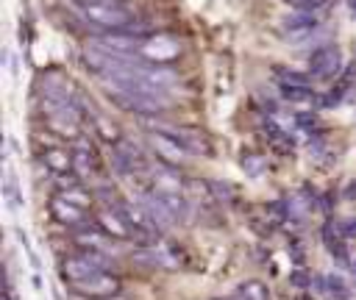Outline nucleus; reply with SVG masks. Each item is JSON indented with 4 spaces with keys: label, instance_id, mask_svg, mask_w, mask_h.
<instances>
[{
    "label": "nucleus",
    "instance_id": "4468645a",
    "mask_svg": "<svg viewBox=\"0 0 356 300\" xmlns=\"http://www.w3.org/2000/svg\"><path fill=\"white\" fill-rule=\"evenodd\" d=\"M97 228L106 231V233L114 236V239H131V236H134L131 228H128V222H125V217L120 214L117 203H111V208H106V211L97 217Z\"/></svg>",
    "mask_w": 356,
    "mask_h": 300
},
{
    "label": "nucleus",
    "instance_id": "20e7f679",
    "mask_svg": "<svg viewBox=\"0 0 356 300\" xmlns=\"http://www.w3.org/2000/svg\"><path fill=\"white\" fill-rule=\"evenodd\" d=\"M44 111H47V125L61 133V136H75L81 128V114L72 103H56V100H44Z\"/></svg>",
    "mask_w": 356,
    "mask_h": 300
},
{
    "label": "nucleus",
    "instance_id": "5701e85b",
    "mask_svg": "<svg viewBox=\"0 0 356 300\" xmlns=\"http://www.w3.org/2000/svg\"><path fill=\"white\" fill-rule=\"evenodd\" d=\"M278 89H281L284 100H289V103H295V106H309V103L314 100L312 89H306V86H278Z\"/></svg>",
    "mask_w": 356,
    "mask_h": 300
},
{
    "label": "nucleus",
    "instance_id": "a211bd4d",
    "mask_svg": "<svg viewBox=\"0 0 356 300\" xmlns=\"http://www.w3.org/2000/svg\"><path fill=\"white\" fill-rule=\"evenodd\" d=\"M323 239H325V247H328V253L334 256V261H339V264H348V250H345V236L339 233V225H334V222H328V225H325V231H323Z\"/></svg>",
    "mask_w": 356,
    "mask_h": 300
},
{
    "label": "nucleus",
    "instance_id": "dca6fc26",
    "mask_svg": "<svg viewBox=\"0 0 356 300\" xmlns=\"http://www.w3.org/2000/svg\"><path fill=\"white\" fill-rule=\"evenodd\" d=\"M142 53H145L147 58H153V61H170V58L178 56V44H175L170 36H156V39H147V42H145Z\"/></svg>",
    "mask_w": 356,
    "mask_h": 300
},
{
    "label": "nucleus",
    "instance_id": "0eeeda50",
    "mask_svg": "<svg viewBox=\"0 0 356 300\" xmlns=\"http://www.w3.org/2000/svg\"><path fill=\"white\" fill-rule=\"evenodd\" d=\"M309 69H312L314 78L331 81V78H337V75L342 72V53H339L337 47H331V44L317 47V50L312 53V58H309Z\"/></svg>",
    "mask_w": 356,
    "mask_h": 300
},
{
    "label": "nucleus",
    "instance_id": "a878e982",
    "mask_svg": "<svg viewBox=\"0 0 356 300\" xmlns=\"http://www.w3.org/2000/svg\"><path fill=\"white\" fill-rule=\"evenodd\" d=\"M264 167H267V158H264V156H259V153H245V156H242V169H245L248 175H261Z\"/></svg>",
    "mask_w": 356,
    "mask_h": 300
},
{
    "label": "nucleus",
    "instance_id": "7c9ffc66",
    "mask_svg": "<svg viewBox=\"0 0 356 300\" xmlns=\"http://www.w3.org/2000/svg\"><path fill=\"white\" fill-rule=\"evenodd\" d=\"M350 8H353V11H356V0H350Z\"/></svg>",
    "mask_w": 356,
    "mask_h": 300
},
{
    "label": "nucleus",
    "instance_id": "423d86ee",
    "mask_svg": "<svg viewBox=\"0 0 356 300\" xmlns=\"http://www.w3.org/2000/svg\"><path fill=\"white\" fill-rule=\"evenodd\" d=\"M147 142H150L153 153H156L164 164H170V167H181V164H186V161H189V156H192L181 142H175L172 136H167V133H161V131L150 133V136H147Z\"/></svg>",
    "mask_w": 356,
    "mask_h": 300
},
{
    "label": "nucleus",
    "instance_id": "7ed1b4c3",
    "mask_svg": "<svg viewBox=\"0 0 356 300\" xmlns=\"http://www.w3.org/2000/svg\"><path fill=\"white\" fill-rule=\"evenodd\" d=\"M111 267H114L111 256H103V253H95V250H83L78 256L64 258L61 272H64V278H70L75 283V281H86V278H92L97 272H108Z\"/></svg>",
    "mask_w": 356,
    "mask_h": 300
},
{
    "label": "nucleus",
    "instance_id": "4be33fe9",
    "mask_svg": "<svg viewBox=\"0 0 356 300\" xmlns=\"http://www.w3.org/2000/svg\"><path fill=\"white\" fill-rule=\"evenodd\" d=\"M275 83L278 86H306V89H312V78L303 75V72H295V69H275Z\"/></svg>",
    "mask_w": 356,
    "mask_h": 300
},
{
    "label": "nucleus",
    "instance_id": "1a4fd4ad",
    "mask_svg": "<svg viewBox=\"0 0 356 300\" xmlns=\"http://www.w3.org/2000/svg\"><path fill=\"white\" fill-rule=\"evenodd\" d=\"M156 128H159L161 133L172 136L175 142H181L189 153H209V150H211L209 139H206L200 131H195V128H178V125H167V122H156Z\"/></svg>",
    "mask_w": 356,
    "mask_h": 300
},
{
    "label": "nucleus",
    "instance_id": "bb28decb",
    "mask_svg": "<svg viewBox=\"0 0 356 300\" xmlns=\"http://www.w3.org/2000/svg\"><path fill=\"white\" fill-rule=\"evenodd\" d=\"M92 119H95V125H97V133H100L103 139H108V142H117V139H120V133H117V125H114V122H108L103 114H95Z\"/></svg>",
    "mask_w": 356,
    "mask_h": 300
},
{
    "label": "nucleus",
    "instance_id": "b1692460",
    "mask_svg": "<svg viewBox=\"0 0 356 300\" xmlns=\"http://www.w3.org/2000/svg\"><path fill=\"white\" fill-rule=\"evenodd\" d=\"M236 294H242L245 300H270V292H267V286L261 281H245V283H239Z\"/></svg>",
    "mask_w": 356,
    "mask_h": 300
},
{
    "label": "nucleus",
    "instance_id": "c85d7f7f",
    "mask_svg": "<svg viewBox=\"0 0 356 300\" xmlns=\"http://www.w3.org/2000/svg\"><path fill=\"white\" fill-rule=\"evenodd\" d=\"M309 158H314V161H323L325 158V142L320 136H312V142H309Z\"/></svg>",
    "mask_w": 356,
    "mask_h": 300
},
{
    "label": "nucleus",
    "instance_id": "cd10ccee",
    "mask_svg": "<svg viewBox=\"0 0 356 300\" xmlns=\"http://www.w3.org/2000/svg\"><path fill=\"white\" fill-rule=\"evenodd\" d=\"M58 197H64V200H70V203H75V206H81V208H86V203H89V194H86L81 186L64 189V192H58Z\"/></svg>",
    "mask_w": 356,
    "mask_h": 300
},
{
    "label": "nucleus",
    "instance_id": "f257e3e1",
    "mask_svg": "<svg viewBox=\"0 0 356 300\" xmlns=\"http://www.w3.org/2000/svg\"><path fill=\"white\" fill-rule=\"evenodd\" d=\"M103 89L106 94L125 111H136V114H159L164 108H170V97L164 92H139L134 86H125V83H111V81H103Z\"/></svg>",
    "mask_w": 356,
    "mask_h": 300
},
{
    "label": "nucleus",
    "instance_id": "aec40b11",
    "mask_svg": "<svg viewBox=\"0 0 356 300\" xmlns=\"http://www.w3.org/2000/svg\"><path fill=\"white\" fill-rule=\"evenodd\" d=\"M44 167L50 172H70L72 169V156H67V150H44Z\"/></svg>",
    "mask_w": 356,
    "mask_h": 300
},
{
    "label": "nucleus",
    "instance_id": "2eb2a0df",
    "mask_svg": "<svg viewBox=\"0 0 356 300\" xmlns=\"http://www.w3.org/2000/svg\"><path fill=\"white\" fill-rule=\"evenodd\" d=\"M142 208L153 217V222L159 225V231H164V228H170L172 222H175V217H172V211L161 203V197L156 194V192H150V194H145L142 197Z\"/></svg>",
    "mask_w": 356,
    "mask_h": 300
},
{
    "label": "nucleus",
    "instance_id": "393cba45",
    "mask_svg": "<svg viewBox=\"0 0 356 300\" xmlns=\"http://www.w3.org/2000/svg\"><path fill=\"white\" fill-rule=\"evenodd\" d=\"M284 214L292 217V219H303L309 214V200L306 194H292L286 203H284Z\"/></svg>",
    "mask_w": 356,
    "mask_h": 300
},
{
    "label": "nucleus",
    "instance_id": "39448f33",
    "mask_svg": "<svg viewBox=\"0 0 356 300\" xmlns=\"http://www.w3.org/2000/svg\"><path fill=\"white\" fill-rule=\"evenodd\" d=\"M117 208H120V214L125 217V222H128L134 239L150 244V239L159 233V225H156L153 217L142 208V203H139V206H134V203H117Z\"/></svg>",
    "mask_w": 356,
    "mask_h": 300
},
{
    "label": "nucleus",
    "instance_id": "6e6552de",
    "mask_svg": "<svg viewBox=\"0 0 356 300\" xmlns=\"http://www.w3.org/2000/svg\"><path fill=\"white\" fill-rule=\"evenodd\" d=\"M147 39L142 36H131V33H111V36H103V39H92V47L103 50V53H114V56H134L136 50L145 47Z\"/></svg>",
    "mask_w": 356,
    "mask_h": 300
},
{
    "label": "nucleus",
    "instance_id": "f3484780",
    "mask_svg": "<svg viewBox=\"0 0 356 300\" xmlns=\"http://www.w3.org/2000/svg\"><path fill=\"white\" fill-rule=\"evenodd\" d=\"M72 169L78 175H92L97 172V158H95V150L89 142H81L75 150H72Z\"/></svg>",
    "mask_w": 356,
    "mask_h": 300
},
{
    "label": "nucleus",
    "instance_id": "6ab92c4d",
    "mask_svg": "<svg viewBox=\"0 0 356 300\" xmlns=\"http://www.w3.org/2000/svg\"><path fill=\"white\" fill-rule=\"evenodd\" d=\"M153 183H156V192H181V178L178 172H172L170 164L153 172Z\"/></svg>",
    "mask_w": 356,
    "mask_h": 300
},
{
    "label": "nucleus",
    "instance_id": "f8f14e48",
    "mask_svg": "<svg viewBox=\"0 0 356 300\" xmlns=\"http://www.w3.org/2000/svg\"><path fill=\"white\" fill-rule=\"evenodd\" d=\"M281 25H284V31L289 36H295L292 42H298V36H306L309 31H314L320 25V17H317V11H300V8H295L292 14L284 17Z\"/></svg>",
    "mask_w": 356,
    "mask_h": 300
},
{
    "label": "nucleus",
    "instance_id": "f03ea898",
    "mask_svg": "<svg viewBox=\"0 0 356 300\" xmlns=\"http://www.w3.org/2000/svg\"><path fill=\"white\" fill-rule=\"evenodd\" d=\"M81 17L89 19L92 25H97V28H111V31H125V28L134 25V17L125 8H120L108 0H83L81 3Z\"/></svg>",
    "mask_w": 356,
    "mask_h": 300
},
{
    "label": "nucleus",
    "instance_id": "9d476101",
    "mask_svg": "<svg viewBox=\"0 0 356 300\" xmlns=\"http://www.w3.org/2000/svg\"><path fill=\"white\" fill-rule=\"evenodd\" d=\"M72 289L86 294V297H111V294L120 292V281L114 275H108V272H97V275L86 278V281H75Z\"/></svg>",
    "mask_w": 356,
    "mask_h": 300
},
{
    "label": "nucleus",
    "instance_id": "412c9836",
    "mask_svg": "<svg viewBox=\"0 0 356 300\" xmlns=\"http://www.w3.org/2000/svg\"><path fill=\"white\" fill-rule=\"evenodd\" d=\"M264 136H267L270 144L278 147L281 153H289V150H292V139H289V133H286L281 125H275V122H264Z\"/></svg>",
    "mask_w": 356,
    "mask_h": 300
},
{
    "label": "nucleus",
    "instance_id": "9b49d317",
    "mask_svg": "<svg viewBox=\"0 0 356 300\" xmlns=\"http://www.w3.org/2000/svg\"><path fill=\"white\" fill-rule=\"evenodd\" d=\"M39 89H42L44 100L72 103V106H75V89L70 86V81H64V78H58V75H42V78H39Z\"/></svg>",
    "mask_w": 356,
    "mask_h": 300
},
{
    "label": "nucleus",
    "instance_id": "ddd939ff",
    "mask_svg": "<svg viewBox=\"0 0 356 300\" xmlns=\"http://www.w3.org/2000/svg\"><path fill=\"white\" fill-rule=\"evenodd\" d=\"M50 214H53L58 222L70 225V228H81V225H86V211H83L81 206H75V203L58 197V194L50 200Z\"/></svg>",
    "mask_w": 356,
    "mask_h": 300
},
{
    "label": "nucleus",
    "instance_id": "c756f323",
    "mask_svg": "<svg viewBox=\"0 0 356 300\" xmlns=\"http://www.w3.org/2000/svg\"><path fill=\"white\" fill-rule=\"evenodd\" d=\"M328 0H289V6L292 8H300V11H317V8H323Z\"/></svg>",
    "mask_w": 356,
    "mask_h": 300
}]
</instances>
